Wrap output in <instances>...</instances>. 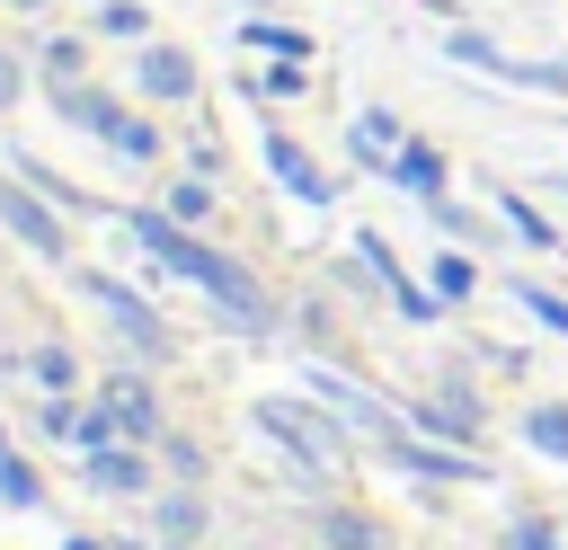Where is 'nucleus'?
Listing matches in <instances>:
<instances>
[{"label": "nucleus", "instance_id": "1", "mask_svg": "<svg viewBox=\"0 0 568 550\" xmlns=\"http://www.w3.org/2000/svg\"><path fill=\"white\" fill-rule=\"evenodd\" d=\"M133 240H142L151 257H169L186 284H204V293H213V302H222L240 328H266V293H257V284H248V275H240L222 248H204V240H195L178 213H133Z\"/></svg>", "mask_w": 568, "mask_h": 550}, {"label": "nucleus", "instance_id": "2", "mask_svg": "<svg viewBox=\"0 0 568 550\" xmlns=\"http://www.w3.org/2000/svg\"><path fill=\"white\" fill-rule=\"evenodd\" d=\"M53 106H62V115H71L80 133H98V142H115L124 160H151V151H160V133H151L142 115H124L115 98H98V89H80V80H53Z\"/></svg>", "mask_w": 568, "mask_h": 550}, {"label": "nucleus", "instance_id": "3", "mask_svg": "<svg viewBox=\"0 0 568 550\" xmlns=\"http://www.w3.org/2000/svg\"><path fill=\"white\" fill-rule=\"evenodd\" d=\"M257 426H266L275 444H293L302 470H328V461H337V435H328L311 408H293V399H257Z\"/></svg>", "mask_w": 568, "mask_h": 550}, {"label": "nucleus", "instance_id": "4", "mask_svg": "<svg viewBox=\"0 0 568 550\" xmlns=\"http://www.w3.org/2000/svg\"><path fill=\"white\" fill-rule=\"evenodd\" d=\"M0 222H9V231H18L36 257H62V222H53V213H44L27 186H0Z\"/></svg>", "mask_w": 568, "mask_h": 550}, {"label": "nucleus", "instance_id": "5", "mask_svg": "<svg viewBox=\"0 0 568 550\" xmlns=\"http://www.w3.org/2000/svg\"><path fill=\"white\" fill-rule=\"evenodd\" d=\"M80 293H89V302H106V319H115L124 337H142V346H169V337H160V319H151V302H133L124 284H106V275H80Z\"/></svg>", "mask_w": 568, "mask_h": 550}, {"label": "nucleus", "instance_id": "6", "mask_svg": "<svg viewBox=\"0 0 568 550\" xmlns=\"http://www.w3.org/2000/svg\"><path fill=\"white\" fill-rule=\"evenodd\" d=\"M266 169H275V177H284L302 204H328V177L311 169V151H302V142H284V133H275V142H266Z\"/></svg>", "mask_w": 568, "mask_h": 550}, {"label": "nucleus", "instance_id": "7", "mask_svg": "<svg viewBox=\"0 0 568 550\" xmlns=\"http://www.w3.org/2000/svg\"><path fill=\"white\" fill-rule=\"evenodd\" d=\"M390 177H399V186H408L417 204H435V195H444V160H435L426 142H399V160H390Z\"/></svg>", "mask_w": 568, "mask_h": 550}, {"label": "nucleus", "instance_id": "8", "mask_svg": "<svg viewBox=\"0 0 568 550\" xmlns=\"http://www.w3.org/2000/svg\"><path fill=\"white\" fill-rule=\"evenodd\" d=\"M417 426H426V435H453V444H470V435H479V408H470L462 390H444V399H417Z\"/></svg>", "mask_w": 568, "mask_h": 550}, {"label": "nucleus", "instance_id": "9", "mask_svg": "<svg viewBox=\"0 0 568 550\" xmlns=\"http://www.w3.org/2000/svg\"><path fill=\"white\" fill-rule=\"evenodd\" d=\"M142 89H151V98H186V89H195V62L169 53V44H151V53H142Z\"/></svg>", "mask_w": 568, "mask_h": 550}, {"label": "nucleus", "instance_id": "10", "mask_svg": "<svg viewBox=\"0 0 568 550\" xmlns=\"http://www.w3.org/2000/svg\"><path fill=\"white\" fill-rule=\"evenodd\" d=\"M89 479H98V488H115V497H133L151 470H142V452H115V444H106V452L89 461Z\"/></svg>", "mask_w": 568, "mask_h": 550}, {"label": "nucleus", "instance_id": "11", "mask_svg": "<svg viewBox=\"0 0 568 550\" xmlns=\"http://www.w3.org/2000/svg\"><path fill=\"white\" fill-rule=\"evenodd\" d=\"M106 417H115L124 435H151V390H133V381H115V390H106Z\"/></svg>", "mask_w": 568, "mask_h": 550}, {"label": "nucleus", "instance_id": "12", "mask_svg": "<svg viewBox=\"0 0 568 550\" xmlns=\"http://www.w3.org/2000/svg\"><path fill=\"white\" fill-rule=\"evenodd\" d=\"M524 435H532V452L568 461V408H532V417H524Z\"/></svg>", "mask_w": 568, "mask_h": 550}, {"label": "nucleus", "instance_id": "13", "mask_svg": "<svg viewBox=\"0 0 568 550\" xmlns=\"http://www.w3.org/2000/svg\"><path fill=\"white\" fill-rule=\"evenodd\" d=\"M240 44H257V53H284V62H302V53H311V35H302V27H266V18H257Z\"/></svg>", "mask_w": 568, "mask_h": 550}, {"label": "nucleus", "instance_id": "14", "mask_svg": "<svg viewBox=\"0 0 568 550\" xmlns=\"http://www.w3.org/2000/svg\"><path fill=\"white\" fill-rule=\"evenodd\" d=\"M497 213H506V222H515V231H524L532 248H559V231H550V222H541V213H532L524 195H497Z\"/></svg>", "mask_w": 568, "mask_h": 550}, {"label": "nucleus", "instance_id": "15", "mask_svg": "<svg viewBox=\"0 0 568 550\" xmlns=\"http://www.w3.org/2000/svg\"><path fill=\"white\" fill-rule=\"evenodd\" d=\"M0 497H9V506H36V497H44V488H36V470H27L9 444H0Z\"/></svg>", "mask_w": 568, "mask_h": 550}, {"label": "nucleus", "instance_id": "16", "mask_svg": "<svg viewBox=\"0 0 568 550\" xmlns=\"http://www.w3.org/2000/svg\"><path fill=\"white\" fill-rule=\"evenodd\" d=\"M328 541H337V550H390L382 523H364V515H328Z\"/></svg>", "mask_w": 568, "mask_h": 550}, {"label": "nucleus", "instance_id": "17", "mask_svg": "<svg viewBox=\"0 0 568 550\" xmlns=\"http://www.w3.org/2000/svg\"><path fill=\"white\" fill-rule=\"evenodd\" d=\"M515 302H524L541 328H559V337H568V302H559V293H541V284H515Z\"/></svg>", "mask_w": 568, "mask_h": 550}, {"label": "nucleus", "instance_id": "18", "mask_svg": "<svg viewBox=\"0 0 568 550\" xmlns=\"http://www.w3.org/2000/svg\"><path fill=\"white\" fill-rule=\"evenodd\" d=\"M195 523H204L195 497H169V506H160V532H169V541H195Z\"/></svg>", "mask_w": 568, "mask_h": 550}, {"label": "nucleus", "instance_id": "19", "mask_svg": "<svg viewBox=\"0 0 568 550\" xmlns=\"http://www.w3.org/2000/svg\"><path fill=\"white\" fill-rule=\"evenodd\" d=\"M36 381H44V390H71V355H62V346H36Z\"/></svg>", "mask_w": 568, "mask_h": 550}, {"label": "nucleus", "instance_id": "20", "mask_svg": "<svg viewBox=\"0 0 568 550\" xmlns=\"http://www.w3.org/2000/svg\"><path fill=\"white\" fill-rule=\"evenodd\" d=\"M435 293H470V257H435Z\"/></svg>", "mask_w": 568, "mask_h": 550}, {"label": "nucleus", "instance_id": "21", "mask_svg": "<svg viewBox=\"0 0 568 550\" xmlns=\"http://www.w3.org/2000/svg\"><path fill=\"white\" fill-rule=\"evenodd\" d=\"M98 27H106V35H142V9H133V0H115V9L98 18Z\"/></svg>", "mask_w": 568, "mask_h": 550}, {"label": "nucleus", "instance_id": "22", "mask_svg": "<svg viewBox=\"0 0 568 550\" xmlns=\"http://www.w3.org/2000/svg\"><path fill=\"white\" fill-rule=\"evenodd\" d=\"M204 204H213V186H178V195H169V213H178V222H195Z\"/></svg>", "mask_w": 568, "mask_h": 550}, {"label": "nucleus", "instance_id": "23", "mask_svg": "<svg viewBox=\"0 0 568 550\" xmlns=\"http://www.w3.org/2000/svg\"><path fill=\"white\" fill-rule=\"evenodd\" d=\"M506 550H559V532H550V523H515V541H506Z\"/></svg>", "mask_w": 568, "mask_h": 550}, {"label": "nucleus", "instance_id": "24", "mask_svg": "<svg viewBox=\"0 0 568 550\" xmlns=\"http://www.w3.org/2000/svg\"><path fill=\"white\" fill-rule=\"evenodd\" d=\"M9 98H18V62L0 53V106H9Z\"/></svg>", "mask_w": 568, "mask_h": 550}, {"label": "nucleus", "instance_id": "25", "mask_svg": "<svg viewBox=\"0 0 568 550\" xmlns=\"http://www.w3.org/2000/svg\"><path fill=\"white\" fill-rule=\"evenodd\" d=\"M62 550H98V541H62Z\"/></svg>", "mask_w": 568, "mask_h": 550}, {"label": "nucleus", "instance_id": "26", "mask_svg": "<svg viewBox=\"0 0 568 550\" xmlns=\"http://www.w3.org/2000/svg\"><path fill=\"white\" fill-rule=\"evenodd\" d=\"M27 9H36V0H27Z\"/></svg>", "mask_w": 568, "mask_h": 550}]
</instances>
